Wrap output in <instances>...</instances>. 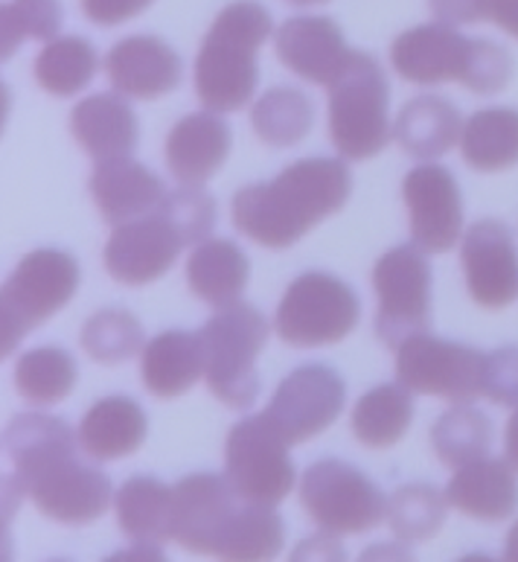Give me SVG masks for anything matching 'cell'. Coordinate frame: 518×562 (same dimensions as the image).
Returning a JSON list of instances; mask_svg holds the SVG:
<instances>
[{
	"label": "cell",
	"instance_id": "obj_50",
	"mask_svg": "<svg viewBox=\"0 0 518 562\" xmlns=\"http://www.w3.org/2000/svg\"><path fill=\"white\" fill-rule=\"evenodd\" d=\"M50 562H67V560H50Z\"/></svg>",
	"mask_w": 518,
	"mask_h": 562
},
{
	"label": "cell",
	"instance_id": "obj_30",
	"mask_svg": "<svg viewBox=\"0 0 518 562\" xmlns=\"http://www.w3.org/2000/svg\"><path fill=\"white\" fill-rule=\"evenodd\" d=\"M414 420V396L405 385H376L352 408V435L368 449H391L408 435Z\"/></svg>",
	"mask_w": 518,
	"mask_h": 562
},
{
	"label": "cell",
	"instance_id": "obj_6",
	"mask_svg": "<svg viewBox=\"0 0 518 562\" xmlns=\"http://www.w3.org/2000/svg\"><path fill=\"white\" fill-rule=\"evenodd\" d=\"M391 85L370 53L352 50L329 85V137L347 160H368L385 151L393 128L387 120Z\"/></svg>",
	"mask_w": 518,
	"mask_h": 562
},
{
	"label": "cell",
	"instance_id": "obj_27",
	"mask_svg": "<svg viewBox=\"0 0 518 562\" xmlns=\"http://www.w3.org/2000/svg\"><path fill=\"white\" fill-rule=\"evenodd\" d=\"M248 278H251L248 254L230 239H207V243L195 245L187 260L190 292L216 310L239 301Z\"/></svg>",
	"mask_w": 518,
	"mask_h": 562
},
{
	"label": "cell",
	"instance_id": "obj_16",
	"mask_svg": "<svg viewBox=\"0 0 518 562\" xmlns=\"http://www.w3.org/2000/svg\"><path fill=\"white\" fill-rule=\"evenodd\" d=\"M239 507L243 498L227 475H187L172 487V542L190 554L213 557Z\"/></svg>",
	"mask_w": 518,
	"mask_h": 562
},
{
	"label": "cell",
	"instance_id": "obj_18",
	"mask_svg": "<svg viewBox=\"0 0 518 562\" xmlns=\"http://www.w3.org/2000/svg\"><path fill=\"white\" fill-rule=\"evenodd\" d=\"M274 50L292 74L324 88L338 79L352 53L344 42L341 26L324 15L289 18L274 33Z\"/></svg>",
	"mask_w": 518,
	"mask_h": 562
},
{
	"label": "cell",
	"instance_id": "obj_36",
	"mask_svg": "<svg viewBox=\"0 0 518 562\" xmlns=\"http://www.w3.org/2000/svg\"><path fill=\"white\" fill-rule=\"evenodd\" d=\"M446 493L435 484H405L387 498V525L399 542H428L446 521Z\"/></svg>",
	"mask_w": 518,
	"mask_h": 562
},
{
	"label": "cell",
	"instance_id": "obj_33",
	"mask_svg": "<svg viewBox=\"0 0 518 562\" xmlns=\"http://www.w3.org/2000/svg\"><path fill=\"white\" fill-rule=\"evenodd\" d=\"M100 68L93 44L79 35H61L47 42L35 59V82L53 97H76L91 85Z\"/></svg>",
	"mask_w": 518,
	"mask_h": 562
},
{
	"label": "cell",
	"instance_id": "obj_28",
	"mask_svg": "<svg viewBox=\"0 0 518 562\" xmlns=\"http://www.w3.org/2000/svg\"><path fill=\"white\" fill-rule=\"evenodd\" d=\"M117 525L134 542L172 539V487L151 475H134L114 495Z\"/></svg>",
	"mask_w": 518,
	"mask_h": 562
},
{
	"label": "cell",
	"instance_id": "obj_1",
	"mask_svg": "<svg viewBox=\"0 0 518 562\" xmlns=\"http://www.w3.org/2000/svg\"><path fill=\"white\" fill-rule=\"evenodd\" d=\"M18 490L53 521L91 525L109 510L111 481L76 458L79 435L61 417L15 414L3 431Z\"/></svg>",
	"mask_w": 518,
	"mask_h": 562
},
{
	"label": "cell",
	"instance_id": "obj_23",
	"mask_svg": "<svg viewBox=\"0 0 518 562\" xmlns=\"http://www.w3.org/2000/svg\"><path fill=\"white\" fill-rule=\"evenodd\" d=\"M446 502L477 521H504L518 510L516 467L498 458H481L460 467L446 487Z\"/></svg>",
	"mask_w": 518,
	"mask_h": 562
},
{
	"label": "cell",
	"instance_id": "obj_45",
	"mask_svg": "<svg viewBox=\"0 0 518 562\" xmlns=\"http://www.w3.org/2000/svg\"><path fill=\"white\" fill-rule=\"evenodd\" d=\"M102 562H169V560L167 554L160 551V546H155V542H134L132 548L114 551V554L105 557Z\"/></svg>",
	"mask_w": 518,
	"mask_h": 562
},
{
	"label": "cell",
	"instance_id": "obj_19",
	"mask_svg": "<svg viewBox=\"0 0 518 562\" xmlns=\"http://www.w3.org/2000/svg\"><path fill=\"white\" fill-rule=\"evenodd\" d=\"M105 70L114 91L126 100L155 102L181 82V56L164 38L128 35L109 50Z\"/></svg>",
	"mask_w": 518,
	"mask_h": 562
},
{
	"label": "cell",
	"instance_id": "obj_48",
	"mask_svg": "<svg viewBox=\"0 0 518 562\" xmlns=\"http://www.w3.org/2000/svg\"><path fill=\"white\" fill-rule=\"evenodd\" d=\"M458 562H498V560L489 554H466V557H460Z\"/></svg>",
	"mask_w": 518,
	"mask_h": 562
},
{
	"label": "cell",
	"instance_id": "obj_42",
	"mask_svg": "<svg viewBox=\"0 0 518 562\" xmlns=\"http://www.w3.org/2000/svg\"><path fill=\"white\" fill-rule=\"evenodd\" d=\"M428 7L437 15L440 24H481L484 21V7L481 0H428Z\"/></svg>",
	"mask_w": 518,
	"mask_h": 562
},
{
	"label": "cell",
	"instance_id": "obj_25",
	"mask_svg": "<svg viewBox=\"0 0 518 562\" xmlns=\"http://www.w3.org/2000/svg\"><path fill=\"white\" fill-rule=\"evenodd\" d=\"M79 446L93 461H117L134 454L149 435V420L132 396H105L85 412L79 423Z\"/></svg>",
	"mask_w": 518,
	"mask_h": 562
},
{
	"label": "cell",
	"instance_id": "obj_10",
	"mask_svg": "<svg viewBox=\"0 0 518 562\" xmlns=\"http://www.w3.org/2000/svg\"><path fill=\"white\" fill-rule=\"evenodd\" d=\"M301 504L326 533H368L387 519V498L373 481L347 461L324 458L303 472Z\"/></svg>",
	"mask_w": 518,
	"mask_h": 562
},
{
	"label": "cell",
	"instance_id": "obj_11",
	"mask_svg": "<svg viewBox=\"0 0 518 562\" xmlns=\"http://www.w3.org/2000/svg\"><path fill=\"white\" fill-rule=\"evenodd\" d=\"M486 356L460 341L417 333L396 347V379L410 394L469 405L486 400Z\"/></svg>",
	"mask_w": 518,
	"mask_h": 562
},
{
	"label": "cell",
	"instance_id": "obj_49",
	"mask_svg": "<svg viewBox=\"0 0 518 562\" xmlns=\"http://www.w3.org/2000/svg\"><path fill=\"white\" fill-rule=\"evenodd\" d=\"M294 7H315V3H326V0H289Z\"/></svg>",
	"mask_w": 518,
	"mask_h": 562
},
{
	"label": "cell",
	"instance_id": "obj_46",
	"mask_svg": "<svg viewBox=\"0 0 518 562\" xmlns=\"http://www.w3.org/2000/svg\"><path fill=\"white\" fill-rule=\"evenodd\" d=\"M504 449H507V461H510L518 472V408L513 412L510 420H507V431H504Z\"/></svg>",
	"mask_w": 518,
	"mask_h": 562
},
{
	"label": "cell",
	"instance_id": "obj_41",
	"mask_svg": "<svg viewBox=\"0 0 518 562\" xmlns=\"http://www.w3.org/2000/svg\"><path fill=\"white\" fill-rule=\"evenodd\" d=\"M289 562H347V551H344L341 539L324 530V533L301 539L289 554Z\"/></svg>",
	"mask_w": 518,
	"mask_h": 562
},
{
	"label": "cell",
	"instance_id": "obj_14",
	"mask_svg": "<svg viewBox=\"0 0 518 562\" xmlns=\"http://www.w3.org/2000/svg\"><path fill=\"white\" fill-rule=\"evenodd\" d=\"M344 400L347 385L338 370L326 364H303L277 385L262 414L283 435L285 443L297 446L333 426L344 412Z\"/></svg>",
	"mask_w": 518,
	"mask_h": 562
},
{
	"label": "cell",
	"instance_id": "obj_20",
	"mask_svg": "<svg viewBox=\"0 0 518 562\" xmlns=\"http://www.w3.org/2000/svg\"><path fill=\"white\" fill-rule=\"evenodd\" d=\"M230 126L216 111H195L169 128L167 167L181 187H201L225 167L230 155Z\"/></svg>",
	"mask_w": 518,
	"mask_h": 562
},
{
	"label": "cell",
	"instance_id": "obj_13",
	"mask_svg": "<svg viewBox=\"0 0 518 562\" xmlns=\"http://www.w3.org/2000/svg\"><path fill=\"white\" fill-rule=\"evenodd\" d=\"M225 475L243 502L277 507L294 490V461L266 414L245 417L225 440Z\"/></svg>",
	"mask_w": 518,
	"mask_h": 562
},
{
	"label": "cell",
	"instance_id": "obj_31",
	"mask_svg": "<svg viewBox=\"0 0 518 562\" xmlns=\"http://www.w3.org/2000/svg\"><path fill=\"white\" fill-rule=\"evenodd\" d=\"M283 516L268 504L243 502L227 525L213 560L218 562H271L283 551Z\"/></svg>",
	"mask_w": 518,
	"mask_h": 562
},
{
	"label": "cell",
	"instance_id": "obj_40",
	"mask_svg": "<svg viewBox=\"0 0 518 562\" xmlns=\"http://www.w3.org/2000/svg\"><path fill=\"white\" fill-rule=\"evenodd\" d=\"M149 7L151 0H82L85 18L100 26L126 24Z\"/></svg>",
	"mask_w": 518,
	"mask_h": 562
},
{
	"label": "cell",
	"instance_id": "obj_24",
	"mask_svg": "<svg viewBox=\"0 0 518 562\" xmlns=\"http://www.w3.org/2000/svg\"><path fill=\"white\" fill-rule=\"evenodd\" d=\"M207 359H204V341L201 333L187 329H167L143 347L140 352V379L143 387L158 400H176L204 376Z\"/></svg>",
	"mask_w": 518,
	"mask_h": 562
},
{
	"label": "cell",
	"instance_id": "obj_3",
	"mask_svg": "<svg viewBox=\"0 0 518 562\" xmlns=\"http://www.w3.org/2000/svg\"><path fill=\"white\" fill-rule=\"evenodd\" d=\"M216 199L201 187H181L158 211L114 227L105 245V269L117 283H155L172 269L187 245L207 243L216 227Z\"/></svg>",
	"mask_w": 518,
	"mask_h": 562
},
{
	"label": "cell",
	"instance_id": "obj_8",
	"mask_svg": "<svg viewBox=\"0 0 518 562\" xmlns=\"http://www.w3.org/2000/svg\"><path fill=\"white\" fill-rule=\"evenodd\" d=\"M79 280H82L79 262L67 251L38 248L26 254L7 278L3 294H0V310H3L0 352L9 356L30 329L42 327L44 321H50L56 312L65 310L67 303L74 301Z\"/></svg>",
	"mask_w": 518,
	"mask_h": 562
},
{
	"label": "cell",
	"instance_id": "obj_39",
	"mask_svg": "<svg viewBox=\"0 0 518 562\" xmlns=\"http://www.w3.org/2000/svg\"><path fill=\"white\" fill-rule=\"evenodd\" d=\"M486 400L518 408V347H498L486 356Z\"/></svg>",
	"mask_w": 518,
	"mask_h": 562
},
{
	"label": "cell",
	"instance_id": "obj_22",
	"mask_svg": "<svg viewBox=\"0 0 518 562\" xmlns=\"http://www.w3.org/2000/svg\"><path fill=\"white\" fill-rule=\"evenodd\" d=\"M70 132L97 164L132 158L140 140L137 114L123 93H93L79 102L70 111Z\"/></svg>",
	"mask_w": 518,
	"mask_h": 562
},
{
	"label": "cell",
	"instance_id": "obj_2",
	"mask_svg": "<svg viewBox=\"0 0 518 562\" xmlns=\"http://www.w3.org/2000/svg\"><path fill=\"white\" fill-rule=\"evenodd\" d=\"M352 193V176L338 158H303L271 181L243 187L230 202L236 231L257 245L283 251L312 227L341 211Z\"/></svg>",
	"mask_w": 518,
	"mask_h": 562
},
{
	"label": "cell",
	"instance_id": "obj_37",
	"mask_svg": "<svg viewBox=\"0 0 518 562\" xmlns=\"http://www.w3.org/2000/svg\"><path fill=\"white\" fill-rule=\"evenodd\" d=\"M82 350L100 364H123L132 356L143 352L140 321L126 310H102L85 321L82 336H79Z\"/></svg>",
	"mask_w": 518,
	"mask_h": 562
},
{
	"label": "cell",
	"instance_id": "obj_29",
	"mask_svg": "<svg viewBox=\"0 0 518 562\" xmlns=\"http://www.w3.org/2000/svg\"><path fill=\"white\" fill-rule=\"evenodd\" d=\"M460 155L475 172H504L518 164V109H481L463 123Z\"/></svg>",
	"mask_w": 518,
	"mask_h": 562
},
{
	"label": "cell",
	"instance_id": "obj_4",
	"mask_svg": "<svg viewBox=\"0 0 518 562\" xmlns=\"http://www.w3.org/2000/svg\"><path fill=\"white\" fill-rule=\"evenodd\" d=\"M274 30L257 0H236L216 15L195 56V93L204 109L230 114L254 100L259 85L257 53Z\"/></svg>",
	"mask_w": 518,
	"mask_h": 562
},
{
	"label": "cell",
	"instance_id": "obj_47",
	"mask_svg": "<svg viewBox=\"0 0 518 562\" xmlns=\"http://www.w3.org/2000/svg\"><path fill=\"white\" fill-rule=\"evenodd\" d=\"M504 562H518V521L507 533V546H504Z\"/></svg>",
	"mask_w": 518,
	"mask_h": 562
},
{
	"label": "cell",
	"instance_id": "obj_34",
	"mask_svg": "<svg viewBox=\"0 0 518 562\" xmlns=\"http://www.w3.org/2000/svg\"><path fill=\"white\" fill-rule=\"evenodd\" d=\"M79 368L65 347H35L15 364V391L33 405H56L74 394Z\"/></svg>",
	"mask_w": 518,
	"mask_h": 562
},
{
	"label": "cell",
	"instance_id": "obj_5",
	"mask_svg": "<svg viewBox=\"0 0 518 562\" xmlns=\"http://www.w3.org/2000/svg\"><path fill=\"white\" fill-rule=\"evenodd\" d=\"M393 70L414 85L460 82L481 97L504 91L513 79V56L502 44L466 38L452 24H423L391 47Z\"/></svg>",
	"mask_w": 518,
	"mask_h": 562
},
{
	"label": "cell",
	"instance_id": "obj_44",
	"mask_svg": "<svg viewBox=\"0 0 518 562\" xmlns=\"http://www.w3.org/2000/svg\"><path fill=\"white\" fill-rule=\"evenodd\" d=\"M359 562H417L408 542H376L361 551Z\"/></svg>",
	"mask_w": 518,
	"mask_h": 562
},
{
	"label": "cell",
	"instance_id": "obj_43",
	"mask_svg": "<svg viewBox=\"0 0 518 562\" xmlns=\"http://www.w3.org/2000/svg\"><path fill=\"white\" fill-rule=\"evenodd\" d=\"M481 7H484V21H493L504 33L518 38V0H481Z\"/></svg>",
	"mask_w": 518,
	"mask_h": 562
},
{
	"label": "cell",
	"instance_id": "obj_9",
	"mask_svg": "<svg viewBox=\"0 0 518 562\" xmlns=\"http://www.w3.org/2000/svg\"><path fill=\"white\" fill-rule=\"evenodd\" d=\"M361 318L359 294L326 271H306L277 306V336L292 347L338 345Z\"/></svg>",
	"mask_w": 518,
	"mask_h": 562
},
{
	"label": "cell",
	"instance_id": "obj_7",
	"mask_svg": "<svg viewBox=\"0 0 518 562\" xmlns=\"http://www.w3.org/2000/svg\"><path fill=\"white\" fill-rule=\"evenodd\" d=\"M266 315L251 303H227L201 329L204 341V382L210 394L227 408H251L259 396L257 356L268 341Z\"/></svg>",
	"mask_w": 518,
	"mask_h": 562
},
{
	"label": "cell",
	"instance_id": "obj_32",
	"mask_svg": "<svg viewBox=\"0 0 518 562\" xmlns=\"http://www.w3.org/2000/svg\"><path fill=\"white\" fill-rule=\"evenodd\" d=\"M251 123L257 137L271 149L297 146L312 132L315 123V105L303 91L277 85L268 88L251 109Z\"/></svg>",
	"mask_w": 518,
	"mask_h": 562
},
{
	"label": "cell",
	"instance_id": "obj_26",
	"mask_svg": "<svg viewBox=\"0 0 518 562\" xmlns=\"http://www.w3.org/2000/svg\"><path fill=\"white\" fill-rule=\"evenodd\" d=\"M463 135V120L458 105L446 97H414L405 102L393 123V140L402 151L417 160H435L452 151Z\"/></svg>",
	"mask_w": 518,
	"mask_h": 562
},
{
	"label": "cell",
	"instance_id": "obj_35",
	"mask_svg": "<svg viewBox=\"0 0 518 562\" xmlns=\"http://www.w3.org/2000/svg\"><path fill=\"white\" fill-rule=\"evenodd\" d=\"M431 446L446 467H466L486 458L493 446V420L475 405H452L431 428Z\"/></svg>",
	"mask_w": 518,
	"mask_h": 562
},
{
	"label": "cell",
	"instance_id": "obj_38",
	"mask_svg": "<svg viewBox=\"0 0 518 562\" xmlns=\"http://www.w3.org/2000/svg\"><path fill=\"white\" fill-rule=\"evenodd\" d=\"M61 0H9L0 9V56L12 59L26 38L53 42L59 38Z\"/></svg>",
	"mask_w": 518,
	"mask_h": 562
},
{
	"label": "cell",
	"instance_id": "obj_17",
	"mask_svg": "<svg viewBox=\"0 0 518 562\" xmlns=\"http://www.w3.org/2000/svg\"><path fill=\"white\" fill-rule=\"evenodd\" d=\"M402 199L408 204L410 239L426 254L452 251L463 231V199L452 169L440 164H419L402 181Z\"/></svg>",
	"mask_w": 518,
	"mask_h": 562
},
{
	"label": "cell",
	"instance_id": "obj_21",
	"mask_svg": "<svg viewBox=\"0 0 518 562\" xmlns=\"http://www.w3.org/2000/svg\"><path fill=\"white\" fill-rule=\"evenodd\" d=\"M91 195L102 218L120 227L158 211L169 190L151 169L132 158L102 160L91 176Z\"/></svg>",
	"mask_w": 518,
	"mask_h": 562
},
{
	"label": "cell",
	"instance_id": "obj_15",
	"mask_svg": "<svg viewBox=\"0 0 518 562\" xmlns=\"http://www.w3.org/2000/svg\"><path fill=\"white\" fill-rule=\"evenodd\" d=\"M469 297L481 310H507L518 301V245L510 225L481 218L460 239Z\"/></svg>",
	"mask_w": 518,
	"mask_h": 562
},
{
	"label": "cell",
	"instance_id": "obj_12",
	"mask_svg": "<svg viewBox=\"0 0 518 562\" xmlns=\"http://www.w3.org/2000/svg\"><path fill=\"white\" fill-rule=\"evenodd\" d=\"M431 262L419 245H396L373 269L376 289V336L391 350L405 338L431 329Z\"/></svg>",
	"mask_w": 518,
	"mask_h": 562
}]
</instances>
